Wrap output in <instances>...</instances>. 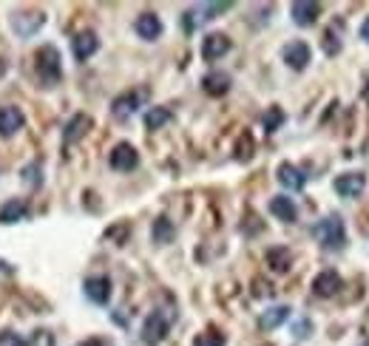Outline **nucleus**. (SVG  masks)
<instances>
[{
    "instance_id": "obj_29",
    "label": "nucleus",
    "mask_w": 369,
    "mask_h": 346,
    "mask_svg": "<svg viewBox=\"0 0 369 346\" xmlns=\"http://www.w3.org/2000/svg\"><path fill=\"white\" fill-rule=\"evenodd\" d=\"M23 182L32 184V187H40V182H43V176H40V162H32V165L23 168Z\"/></svg>"
},
{
    "instance_id": "obj_31",
    "label": "nucleus",
    "mask_w": 369,
    "mask_h": 346,
    "mask_svg": "<svg viewBox=\"0 0 369 346\" xmlns=\"http://www.w3.org/2000/svg\"><path fill=\"white\" fill-rule=\"evenodd\" d=\"M128 233H131V227H128V225H117V227H111V230L105 233V239H117V244H126Z\"/></svg>"
},
{
    "instance_id": "obj_17",
    "label": "nucleus",
    "mask_w": 369,
    "mask_h": 346,
    "mask_svg": "<svg viewBox=\"0 0 369 346\" xmlns=\"http://www.w3.org/2000/svg\"><path fill=\"white\" fill-rule=\"evenodd\" d=\"M88 128H91V116H88V114H77V116H71L69 125H66V131H63V142H66V145L80 142V139L88 134Z\"/></svg>"
},
{
    "instance_id": "obj_16",
    "label": "nucleus",
    "mask_w": 369,
    "mask_h": 346,
    "mask_svg": "<svg viewBox=\"0 0 369 346\" xmlns=\"http://www.w3.org/2000/svg\"><path fill=\"white\" fill-rule=\"evenodd\" d=\"M264 261H267V267H270L273 273L284 275V273L293 267V253H290V247H270L267 256H264Z\"/></svg>"
},
{
    "instance_id": "obj_30",
    "label": "nucleus",
    "mask_w": 369,
    "mask_h": 346,
    "mask_svg": "<svg viewBox=\"0 0 369 346\" xmlns=\"http://www.w3.org/2000/svg\"><path fill=\"white\" fill-rule=\"evenodd\" d=\"M0 346H28L17 332H9V329H0Z\"/></svg>"
},
{
    "instance_id": "obj_19",
    "label": "nucleus",
    "mask_w": 369,
    "mask_h": 346,
    "mask_svg": "<svg viewBox=\"0 0 369 346\" xmlns=\"http://www.w3.org/2000/svg\"><path fill=\"white\" fill-rule=\"evenodd\" d=\"M287 318H290V306H284V304L270 306V309H264L261 315H259V329L270 332V329H275V327H282Z\"/></svg>"
},
{
    "instance_id": "obj_39",
    "label": "nucleus",
    "mask_w": 369,
    "mask_h": 346,
    "mask_svg": "<svg viewBox=\"0 0 369 346\" xmlns=\"http://www.w3.org/2000/svg\"><path fill=\"white\" fill-rule=\"evenodd\" d=\"M363 346H369V343H363Z\"/></svg>"
},
{
    "instance_id": "obj_2",
    "label": "nucleus",
    "mask_w": 369,
    "mask_h": 346,
    "mask_svg": "<svg viewBox=\"0 0 369 346\" xmlns=\"http://www.w3.org/2000/svg\"><path fill=\"white\" fill-rule=\"evenodd\" d=\"M35 74L43 85H57L63 77V62H60V51L54 46H40L35 54Z\"/></svg>"
},
{
    "instance_id": "obj_18",
    "label": "nucleus",
    "mask_w": 369,
    "mask_h": 346,
    "mask_svg": "<svg viewBox=\"0 0 369 346\" xmlns=\"http://www.w3.org/2000/svg\"><path fill=\"white\" fill-rule=\"evenodd\" d=\"M202 88H205V94H210V97H225V94L230 91V74L210 71V74H205Z\"/></svg>"
},
{
    "instance_id": "obj_9",
    "label": "nucleus",
    "mask_w": 369,
    "mask_h": 346,
    "mask_svg": "<svg viewBox=\"0 0 369 346\" xmlns=\"http://www.w3.org/2000/svg\"><path fill=\"white\" fill-rule=\"evenodd\" d=\"M43 23H46V15L43 12H15L12 15V28L17 31L20 37H32Z\"/></svg>"
},
{
    "instance_id": "obj_37",
    "label": "nucleus",
    "mask_w": 369,
    "mask_h": 346,
    "mask_svg": "<svg viewBox=\"0 0 369 346\" xmlns=\"http://www.w3.org/2000/svg\"><path fill=\"white\" fill-rule=\"evenodd\" d=\"M6 69H9V66H6V60H3V57H0V80H3V74H6Z\"/></svg>"
},
{
    "instance_id": "obj_34",
    "label": "nucleus",
    "mask_w": 369,
    "mask_h": 346,
    "mask_svg": "<svg viewBox=\"0 0 369 346\" xmlns=\"http://www.w3.org/2000/svg\"><path fill=\"white\" fill-rule=\"evenodd\" d=\"M361 37H363V40L369 43V15H366V20L361 23Z\"/></svg>"
},
{
    "instance_id": "obj_25",
    "label": "nucleus",
    "mask_w": 369,
    "mask_h": 346,
    "mask_svg": "<svg viewBox=\"0 0 369 346\" xmlns=\"http://www.w3.org/2000/svg\"><path fill=\"white\" fill-rule=\"evenodd\" d=\"M264 131L267 134H275L284 125V111H282V105H270L267 111H264Z\"/></svg>"
},
{
    "instance_id": "obj_36",
    "label": "nucleus",
    "mask_w": 369,
    "mask_h": 346,
    "mask_svg": "<svg viewBox=\"0 0 369 346\" xmlns=\"http://www.w3.org/2000/svg\"><path fill=\"white\" fill-rule=\"evenodd\" d=\"M0 273H6V275H12V273H15V267H12L9 261H3V259H0Z\"/></svg>"
},
{
    "instance_id": "obj_12",
    "label": "nucleus",
    "mask_w": 369,
    "mask_h": 346,
    "mask_svg": "<svg viewBox=\"0 0 369 346\" xmlns=\"http://www.w3.org/2000/svg\"><path fill=\"white\" fill-rule=\"evenodd\" d=\"M23 125H26V116H23V111H20L17 105L0 108V137H3V139L15 137V134L23 128Z\"/></svg>"
},
{
    "instance_id": "obj_5",
    "label": "nucleus",
    "mask_w": 369,
    "mask_h": 346,
    "mask_svg": "<svg viewBox=\"0 0 369 346\" xmlns=\"http://www.w3.org/2000/svg\"><path fill=\"white\" fill-rule=\"evenodd\" d=\"M108 162H111L114 171L128 173V171H134V168L139 165V153H137V148H134L131 142H119V145H114V150H111V156H108Z\"/></svg>"
},
{
    "instance_id": "obj_15",
    "label": "nucleus",
    "mask_w": 369,
    "mask_h": 346,
    "mask_svg": "<svg viewBox=\"0 0 369 346\" xmlns=\"http://www.w3.org/2000/svg\"><path fill=\"white\" fill-rule=\"evenodd\" d=\"M85 295L94 304H108L111 298V278L108 275H91L85 278Z\"/></svg>"
},
{
    "instance_id": "obj_8",
    "label": "nucleus",
    "mask_w": 369,
    "mask_h": 346,
    "mask_svg": "<svg viewBox=\"0 0 369 346\" xmlns=\"http://www.w3.org/2000/svg\"><path fill=\"white\" fill-rule=\"evenodd\" d=\"M310 60H313V51L304 40H293V43L284 46V62L293 71H304L307 66H310Z\"/></svg>"
},
{
    "instance_id": "obj_3",
    "label": "nucleus",
    "mask_w": 369,
    "mask_h": 346,
    "mask_svg": "<svg viewBox=\"0 0 369 346\" xmlns=\"http://www.w3.org/2000/svg\"><path fill=\"white\" fill-rule=\"evenodd\" d=\"M168 318L162 315L160 309H153L151 315L145 318V324H142V340L148 343V346H160L165 338H168Z\"/></svg>"
},
{
    "instance_id": "obj_11",
    "label": "nucleus",
    "mask_w": 369,
    "mask_h": 346,
    "mask_svg": "<svg viewBox=\"0 0 369 346\" xmlns=\"http://www.w3.org/2000/svg\"><path fill=\"white\" fill-rule=\"evenodd\" d=\"M134 31L142 40H160L162 37V20H160V15L157 12H142L134 20Z\"/></svg>"
},
{
    "instance_id": "obj_38",
    "label": "nucleus",
    "mask_w": 369,
    "mask_h": 346,
    "mask_svg": "<svg viewBox=\"0 0 369 346\" xmlns=\"http://www.w3.org/2000/svg\"><path fill=\"white\" fill-rule=\"evenodd\" d=\"M363 100L369 103V83H366V88H363Z\"/></svg>"
},
{
    "instance_id": "obj_4",
    "label": "nucleus",
    "mask_w": 369,
    "mask_h": 346,
    "mask_svg": "<svg viewBox=\"0 0 369 346\" xmlns=\"http://www.w3.org/2000/svg\"><path fill=\"white\" fill-rule=\"evenodd\" d=\"M145 97H148V91H126V94H119V97L111 103V114L117 119H131L139 111Z\"/></svg>"
},
{
    "instance_id": "obj_27",
    "label": "nucleus",
    "mask_w": 369,
    "mask_h": 346,
    "mask_svg": "<svg viewBox=\"0 0 369 346\" xmlns=\"http://www.w3.org/2000/svg\"><path fill=\"white\" fill-rule=\"evenodd\" d=\"M194 346H225V335L219 329H205L194 338Z\"/></svg>"
},
{
    "instance_id": "obj_7",
    "label": "nucleus",
    "mask_w": 369,
    "mask_h": 346,
    "mask_svg": "<svg viewBox=\"0 0 369 346\" xmlns=\"http://www.w3.org/2000/svg\"><path fill=\"white\" fill-rule=\"evenodd\" d=\"M335 193L338 196H344V199H355V196H361L363 193V187H366V176L358 171H352V173H341V176H338L335 179Z\"/></svg>"
},
{
    "instance_id": "obj_24",
    "label": "nucleus",
    "mask_w": 369,
    "mask_h": 346,
    "mask_svg": "<svg viewBox=\"0 0 369 346\" xmlns=\"http://www.w3.org/2000/svg\"><path fill=\"white\" fill-rule=\"evenodd\" d=\"M153 241H160V244H168V241H173V236H176V230H173V225H171V218L168 216H160L157 222H153Z\"/></svg>"
},
{
    "instance_id": "obj_28",
    "label": "nucleus",
    "mask_w": 369,
    "mask_h": 346,
    "mask_svg": "<svg viewBox=\"0 0 369 346\" xmlns=\"http://www.w3.org/2000/svg\"><path fill=\"white\" fill-rule=\"evenodd\" d=\"M28 346H57L54 332H49V329H35L32 338H28Z\"/></svg>"
},
{
    "instance_id": "obj_26",
    "label": "nucleus",
    "mask_w": 369,
    "mask_h": 346,
    "mask_svg": "<svg viewBox=\"0 0 369 346\" xmlns=\"http://www.w3.org/2000/svg\"><path fill=\"white\" fill-rule=\"evenodd\" d=\"M233 156L239 162H250L253 159V137L244 131L241 137H239V142H236V150H233Z\"/></svg>"
},
{
    "instance_id": "obj_23",
    "label": "nucleus",
    "mask_w": 369,
    "mask_h": 346,
    "mask_svg": "<svg viewBox=\"0 0 369 346\" xmlns=\"http://www.w3.org/2000/svg\"><path fill=\"white\" fill-rule=\"evenodd\" d=\"M171 119H173L171 108H165V105H153V108L145 111V128L160 131V128H165V125H168Z\"/></svg>"
},
{
    "instance_id": "obj_1",
    "label": "nucleus",
    "mask_w": 369,
    "mask_h": 346,
    "mask_svg": "<svg viewBox=\"0 0 369 346\" xmlns=\"http://www.w3.org/2000/svg\"><path fill=\"white\" fill-rule=\"evenodd\" d=\"M313 239L327 247V250H341L347 244V227L341 222V216H327L321 222L313 225Z\"/></svg>"
},
{
    "instance_id": "obj_32",
    "label": "nucleus",
    "mask_w": 369,
    "mask_h": 346,
    "mask_svg": "<svg viewBox=\"0 0 369 346\" xmlns=\"http://www.w3.org/2000/svg\"><path fill=\"white\" fill-rule=\"evenodd\" d=\"M324 51H327L329 57L341 51V40H338V37L332 35V31H327V35H324Z\"/></svg>"
},
{
    "instance_id": "obj_33",
    "label": "nucleus",
    "mask_w": 369,
    "mask_h": 346,
    "mask_svg": "<svg viewBox=\"0 0 369 346\" xmlns=\"http://www.w3.org/2000/svg\"><path fill=\"white\" fill-rule=\"evenodd\" d=\"M228 9H233V3H207L205 6V17H219V12H228Z\"/></svg>"
},
{
    "instance_id": "obj_10",
    "label": "nucleus",
    "mask_w": 369,
    "mask_h": 346,
    "mask_svg": "<svg viewBox=\"0 0 369 346\" xmlns=\"http://www.w3.org/2000/svg\"><path fill=\"white\" fill-rule=\"evenodd\" d=\"M341 287H344V281L335 270H324V273H318L313 278V293L318 298H332L335 293H341Z\"/></svg>"
},
{
    "instance_id": "obj_13",
    "label": "nucleus",
    "mask_w": 369,
    "mask_h": 346,
    "mask_svg": "<svg viewBox=\"0 0 369 346\" xmlns=\"http://www.w3.org/2000/svg\"><path fill=\"white\" fill-rule=\"evenodd\" d=\"M97 49H100V37L94 35V31H80V35H74V40H71V51H74V57L80 62H85L88 57H94Z\"/></svg>"
},
{
    "instance_id": "obj_6",
    "label": "nucleus",
    "mask_w": 369,
    "mask_h": 346,
    "mask_svg": "<svg viewBox=\"0 0 369 346\" xmlns=\"http://www.w3.org/2000/svg\"><path fill=\"white\" fill-rule=\"evenodd\" d=\"M230 49H233V43L225 31H210V35H205V40H202V60H207V62L222 60Z\"/></svg>"
},
{
    "instance_id": "obj_21",
    "label": "nucleus",
    "mask_w": 369,
    "mask_h": 346,
    "mask_svg": "<svg viewBox=\"0 0 369 346\" xmlns=\"http://www.w3.org/2000/svg\"><path fill=\"white\" fill-rule=\"evenodd\" d=\"M28 216V205L23 199H9L0 207V225H17Z\"/></svg>"
},
{
    "instance_id": "obj_20",
    "label": "nucleus",
    "mask_w": 369,
    "mask_h": 346,
    "mask_svg": "<svg viewBox=\"0 0 369 346\" xmlns=\"http://www.w3.org/2000/svg\"><path fill=\"white\" fill-rule=\"evenodd\" d=\"M270 213L275 218H282V222H287V225H293L295 218H298V207L293 205L290 196H273L270 199Z\"/></svg>"
},
{
    "instance_id": "obj_35",
    "label": "nucleus",
    "mask_w": 369,
    "mask_h": 346,
    "mask_svg": "<svg viewBox=\"0 0 369 346\" xmlns=\"http://www.w3.org/2000/svg\"><path fill=\"white\" fill-rule=\"evenodd\" d=\"M77 346H105V343H103L100 338H85V340H83V343H77Z\"/></svg>"
},
{
    "instance_id": "obj_22",
    "label": "nucleus",
    "mask_w": 369,
    "mask_h": 346,
    "mask_svg": "<svg viewBox=\"0 0 369 346\" xmlns=\"http://www.w3.org/2000/svg\"><path fill=\"white\" fill-rule=\"evenodd\" d=\"M279 182H282V187H287V191H301L304 187V182H307V176L295 168V165H290V162H282L279 165Z\"/></svg>"
},
{
    "instance_id": "obj_14",
    "label": "nucleus",
    "mask_w": 369,
    "mask_h": 346,
    "mask_svg": "<svg viewBox=\"0 0 369 346\" xmlns=\"http://www.w3.org/2000/svg\"><path fill=\"white\" fill-rule=\"evenodd\" d=\"M290 15H293L295 26H313L321 15V3H313V0H295V3L290 6Z\"/></svg>"
}]
</instances>
